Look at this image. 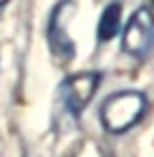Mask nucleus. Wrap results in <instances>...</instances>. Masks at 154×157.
I'll list each match as a JSON object with an SVG mask.
<instances>
[{"mask_svg":"<svg viewBox=\"0 0 154 157\" xmlns=\"http://www.w3.org/2000/svg\"><path fill=\"white\" fill-rule=\"evenodd\" d=\"M147 110V98L140 92H119L103 103L101 108V122L112 134H124Z\"/></svg>","mask_w":154,"mask_h":157,"instance_id":"f257e3e1","label":"nucleus"},{"mask_svg":"<svg viewBox=\"0 0 154 157\" xmlns=\"http://www.w3.org/2000/svg\"><path fill=\"white\" fill-rule=\"evenodd\" d=\"M124 52L142 59L154 47V14L149 7H140L131 14L126 28H124Z\"/></svg>","mask_w":154,"mask_h":157,"instance_id":"f03ea898","label":"nucleus"},{"mask_svg":"<svg viewBox=\"0 0 154 157\" xmlns=\"http://www.w3.org/2000/svg\"><path fill=\"white\" fill-rule=\"evenodd\" d=\"M98 85H101V75L94 71L70 75L61 85V101H63L65 110L72 113V115H79L86 108V103L94 98Z\"/></svg>","mask_w":154,"mask_h":157,"instance_id":"7ed1b4c3","label":"nucleus"},{"mask_svg":"<svg viewBox=\"0 0 154 157\" xmlns=\"http://www.w3.org/2000/svg\"><path fill=\"white\" fill-rule=\"evenodd\" d=\"M70 14H72V2L65 0L54 10V14L49 19V28H47V40H49L51 54L61 61H68L75 56V42L65 31V21H68Z\"/></svg>","mask_w":154,"mask_h":157,"instance_id":"20e7f679","label":"nucleus"},{"mask_svg":"<svg viewBox=\"0 0 154 157\" xmlns=\"http://www.w3.org/2000/svg\"><path fill=\"white\" fill-rule=\"evenodd\" d=\"M122 28V5L119 2H110L103 10L101 19H98V28H96V38L101 42H108L119 33Z\"/></svg>","mask_w":154,"mask_h":157,"instance_id":"39448f33","label":"nucleus"},{"mask_svg":"<svg viewBox=\"0 0 154 157\" xmlns=\"http://www.w3.org/2000/svg\"><path fill=\"white\" fill-rule=\"evenodd\" d=\"M5 2H7V0H0V5H5Z\"/></svg>","mask_w":154,"mask_h":157,"instance_id":"423d86ee","label":"nucleus"}]
</instances>
